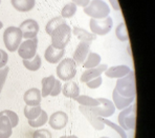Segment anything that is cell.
Listing matches in <instances>:
<instances>
[{
  "label": "cell",
  "instance_id": "obj_1",
  "mask_svg": "<svg viewBox=\"0 0 155 138\" xmlns=\"http://www.w3.org/2000/svg\"><path fill=\"white\" fill-rule=\"evenodd\" d=\"M114 90L117 92L118 95L126 98H135L136 87H135V73L130 70V72L126 76L118 78L116 81Z\"/></svg>",
  "mask_w": 155,
  "mask_h": 138
},
{
  "label": "cell",
  "instance_id": "obj_2",
  "mask_svg": "<svg viewBox=\"0 0 155 138\" xmlns=\"http://www.w3.org/2000/svg\"><path fill=\"white\" fill-rule=\"evenodd\" d=\"M51 37V45L54 49L64 50L71 38V27L67 23L59 25L49 35Z\"/></svg>",
  "mask_w": 155,
  "mask_h": 138
},
{
  "label": "cell",
  "instance_id": "obj_3",
  "mask_svg": "<svg viewBox=\"0 0 155 138\" xmlns=\"http://www.w3.org/2000/svg\"><path fill=\"white\" fill-rule=\"evenodd\" d=\"M84 13L94 19H102L109 16L110 8L103 0H90L88 5L84 8Z\"/></svg>",
  "mask_w": 155,
  "mask_h": 138
},
{
  "label": "cell",
  "instance_id": "obj_4",
  "mask_svg": "<svg viewBox=\"0 0 155 138\" xmlns=\"http://www.w3.org/2000/svg\"><path fill=\"white\" fill-rule=\"evenodd\" d=\"M3 42L8 52H15L22 42V33L19 27H8L3 33Z\"/></svg>",
  "mask_w": 155,
  "mask_h": 138
},
{
  "label": "cell",
  "instance_id": "obj_5",
  "mask_svg": "<svg viewBox=\"0 0 155 138\" xmlns=\"http://www.w3.org/2000/svg\"><path fill=\"white\" fill-rule=\"evenodd\" d=\"M118 125L120 128L125 131L135 129L136 125V104L132 103L126 109L122 110L120 115H118Z\"/></svg>",
  "mask_w": 155,
  "mask_h": 138
},
{
  "label": "cell",
  "instance_id": "obj_6",
  "mask_svg": "<svg viewBox=\"0 0 155 138\" xmlns=\"http://www.w3.org/2000/svg\"><path fill=\"white\" fill-rule=\"evenodd\" d=\"M77 74V64L72 58H64L57 66V76L63 81H69Z\"/></svg>",
  "mask_w": 155,
  "mask_h": 138
},
{
  "label": "cell",
  "instance_id": "obj_7",
  "mask_svg": "<svg viewBox=\"0 0 155 138\" xmlns=\"http://www.w3.org/2000/svg\"><path fill=\"white\" fill-rule=\"evenodd\" d=\"M113 27V20L111 17L102 18V19H94L91 18L89 21V27L94 35L104 36L111 31Z\"/></svg>",
  "mask_w": 155,
  "mask_h": 138
},
{
  "label": "cell",
  "instance_id": "obj_8",
  "mask_svg": "<svg viewBox=\"0 0 155 138\" xmlns=\"http://www.w3.org/2000/svg\"><path fill=\"white\" fill-rule=\"evenodd\" d=\"M37 48H38V38H31L25 39L23 42L20 43L18 48V55L21 57L23 60H28V59L34 58L37 54Z\"/></svg>",
  "mask_w": 155,
  "mask_h": 138
},
{
  "label": "cell",
  "instance_id": "obj_9",
  "mask_svg": "<svg viewBox=\"0 0 155 138\" xmlns=\"http://www.w3.org/2000/svg\"><path fill=\"white\" fill-rule=\"evenodd\" d=\"M97 100H99L100 104L97 107L90 108L97 116L103 117V118H108V117L112 116L114 114L115 107L112 101L106 99V98H97Z\"/></svg>",
  "mask_w": 155,
  "mask_h": 138
},
{
  "label": "cell",
  "instance_id": "obj_10",
  "mask_svg": "<svg viewBox=\"0 0 155 138\" xmlns=\"http://www.w3.org/2000/svg\"><path fill=\"white\" fill-rule=\"evenodd\" d=\"M20 31L22 33V38L31 39L37 37L39 33V24L34 19H26L20 24Z\"/></svg>",
  "mask_w": 155,
  "mask_h": 138
},
{
  "label": "cell",
  "instance_id": "obj_11",
  "mask_svg": "<svg viewBox=\"0 0 155 138\" xmlns=\"http://www.w3.org/2000/svg\"><path fill=\"white\" fill-rule=\"evenodd\" d=\"M90 44L91 43L89 42H82L80 41V43L78 44L76 51L74 53V61L76 62L77 65H80L82 66V64L84 63L85 59L87 58L88 54L90 52Z\"/></svg>",
  "mask_w": 155,
  "mask_h": 138
},
{
  "label": "cell",
  "instance_id": "obj_12",
  "mask_svg": "<svg viewBox=\"0 0 155 138\" xmlns=\"http://www.w3.org/2000/svg\"><path fill=\"white\" fill-rule=\"evenodd\" d=\"M79 110L84 116L87 118V120L89 121V123L95 130L97 131H102L105 129V125L99 119V116H97L94 113L92 112V110L89 107H84V105H79Z\"/></svg>",
  "mask_w": 155,
  "mask_h": 138
},
{
  "label": "cell",
  "instance_id": "obj_13",
  "mask_svg": "<svg viewBox=\"0 0 155 138\" xmlns=\"http://www.w3.org/2000/svg\"><path fill=\"white\" fill-rule=\"evenodd\" d=\"M68 122V115L63 111H58L51 114L48 118V123L54 130H62Z\"/></svg>",
  "mask_w": 155,
  "mask_h": 138
},
{
  "label": "cell",
  "instance_id": "obj_14",
  "mask_svg": "<svg viewBox=\"0 0 155 138\" xmlns=\"http://www.w3.org/2000/svg\"><path fill=\"white\" fill-rule=\"evenodd\" d=\"M41 99H42L41 91L37 88L28 89L25 93H24V96H23L24 102L26 103V105H29V107L40 105Z\"/></svg>",
  "mask_w": 155,
  "mask_h": 138
},
{
  "label": "cell",
  "instance_id": "obj_15",
  "mask_svg": "<svg viewBox=\"0 0 155 138\" xmlns=\"http://www.w3.org/2000/svg\"><path fill=\"white\" fill-rule=\"evenodd\" d=\"M65 53H66L65 49L64 50L54 49V48L51 44L49 47H47L46 51H45L44 57H45V59H46L47 62H49L51 64H56V63H59L61 60H62Z\"/></svg>",
  "mask_w": 155,
  "mask_h": 138
},
{
  "label": "cell",
  "instance_id": "obj_16",
  "mask_svg": "<svg viewBox=\"0 0 155 138\" xmlns=\"http://www.w3.org/2000/svg\"><path fill=\"white\" fill-rule=\"evenodd\" d=\"M108 69L107 64H99L97 66L92 69H86L85 71L83 72V74L81 76V82H87L89 80H92L94 78L101 76L102 73H104L105 71Z\"/></svg>",
  "mask_w": 155,
  "mask_h": 138
},
{
  "label": "cell",
  "instance_id": "obj_17",
  "mask_svg": "<svg viewBox=\"0 0 155 138\" xmlns=\"http://www.w3.org/2000/svg\"><path fill=\"white\" fill-rule=\"evenodd\" d=\"M63 95L67 98L70 99H76L78 96L80 95V89L78 86L77 82L69 80V81H66L64 83V86H62V91Z\"/></svg>",
  "mask_w": 155,
  "mask_h": 138
},
{
  "label": "cell",
  "instance_id": "obj_18",
  "mask_svg": "<svg viewBox=\"0 0 155 138\" xmlns=\"http://www.w3.org/2000/svg\"><path fill=\"white\" fill-rule=\"evenodd\" d=\"M131 69L128 65H115L107 69L105 71V74L108 78H122L126 76L130 72Z\"/></svg>",
  "mask_w": 155,
  "mask_h": 138
},
{
  "label": "cell",
  "instance_id": "obj_19",
  "mask_svg": "<svg viewBox=\"0 0 155 138\" xmlns=\"http://www.w3.org/2000/svg\"><path fill=\"white\" fill-rule=\"evenodd\" d=\"M112 99H113L112 102H113V104H114L115 109L122 111V110L126 109L127 107H129L130 104H132L135 98H133V97H131V98L123 97V96L118 95L117 92H116L115 90H113V92H112Z\"/></svg>",
  "mask_w": 155,
  "mask_h": 138
},
{
  "label": "cell",
  "instance_id": "obj_20",
  "mask_svg": "<svg viewBox=\"0 0 155 138\" xmlns=\"http://www.w3.org/2000/svg\"><path fill=\"white\" fill-rule=\"evenodd\" d=\"M72 33L76 37L79 39L82 42H89L91 43L93 40L97 39V35H94L93 33H89L88 31H86L83 27H74L72 30Z\"/></svg>",
  "mask_w": 155,
  "mask_h": 138
},
{
  "label": "cell",
  "instance_id": "obj_21",
  "mask_svg": "<svg viewBox=\"0 0 155 138\" xmlns=\"http://www.w3.org/2000/svg\"><path fill=\"white\" fill-rule=\"evenodd\" d=\"M11 3L16 11L25 13L33 10L36 1L35 0H11Z\"/></svg>",
  "mask_w": 155,
  "mask_h": 138
},
{
  "label": "cell",
  "instance_id": "obj_22",
  "mask_svg": "<svg viewBox=\"0 0 155 138\" xmlns=\"http://www.w3.org/2000/svg\"><path fill=\"white\" fill-rule=\"evenodd\" d=\"M13 134V126L8 117L0 115V138H10Z\"/></svg>",
  "mask_w": 155,
  "mask_h": 138
},
{
  "label": "cell",
  "instance_id": "obj_23",
  "mask_svg": "<svg viewBox=\"0 0 155 138\" xmlns=\"http://www.w3.org/2000/svg\"><path fill=\"white\" fill-rule=\"evenodd\" d=\"M54 84H56V77L54 75H51L48 77H44L42 79V91H41V95L42 97H47L51 96V93L54 89Z\"/></svg>",
  "mask_w": 155,
  "mask_h": 138
},
{
  "label": "cell",
  "instance_id": "obj_24",
  "mask_svg": "<svg viewBox=\"0 0 155 138\" xmlns=\"http://www.w3.org/2000/svg\"><path fill=\"white\" fill-rule=\"evenodd\" d=\"M99 64H101V56L97 53H93V52H89L88 54L87 58L85 59L84 63L82 64L84 69H92L97 66Z\"/></svg>",
  "mask_w": 155,
  "mask_h": 138
},
{
  "label": "cell",
  "instance_id": "obj_25",
  "mask_svg": "<svg viewBox=\"0 0 155 138\" xmlns=\"http://www.w3.org/2000/svg\"><path fill=\"white\" fill-rule=\"evenodd\" d=\"M23 65L25 66L28 71H31V72H35V71H38L39 69L42 65V61H41V57L39 56L38 54H36L34 56V58L28 59V60H23Z\"/></svg>",
  "mask_w": 155,
  "mask_h": 138
},
{
  "label": "cell",
  "instance_id": "obj_26",
  "mask_svg": "<svg viewBox=\"0 0 155 138\" xmlns=\"http://www.w3.org/2000/svg\"><path fill=\"white\" fill-rule=\"evenodd\" d=\"M41 111H42L41 105H36V107L25 105V108H24V116L27 118V120H34V119L38 118L40 116Z\"/></svg>",
  "mask_w": 155,
  "mask_h": 138
},
{
  "label": "cell",
  "instance_id": "obj_27",
  "mask_svg": "<svg viewBox=\"0 0 155 138\" xmlns=\"http://www.w3.org/2000/svg\"><path fill=\"white\" fill-rule=\"evenodd\" d=\"M74 100H76L80 105H84V107L93 108V107H97V105L100 104L97 99L89 97V96H85V95H79Z\"/></svg>",
  "mask_w": 155,
  "mask_h": 138
},
{
  "label": "cell",
  "instance_id": "obj_28",
  "mask_svg": "<svg viewBox=\"0 0 155 138\" xmlns=\"http://www.w3.org/2000/svg\"><path fill=\"white\" fill-rule=\"evenodd\" d=\"M28 121V125L31 126V128H40V126H43L44 125H46L47 121H48V116H47V113L44 111V110H42L41 111V114L40 116L38 117V118L34 119V120H27Z\"/></svg>",
  "mask_w": 155,
  "mask_h": 138
},
{
  "label": "cell",
  "instance_id": "obj_29",
  "mask_svg": "<svg viewBox=\"0 0 155 138\" xmlns=\"http://www.w3.org/2000/svg\"><path fill=\"white\" fill-rule=\"evenodd\" d=\"M64 23H66L64 18H62L61 16H57V17L52 18V19H51L48 22H47L46 27H45V31H46V33L48 34V35H51V32L54 31V29H57L59 25L64 24Z\"/></svg>",
  "mask_w": 155,
  "mask_h": 138
},
{
  "label": "cell",
  "instance_id": "obj_30",
  "mask_svg": "<svg viewBox=\"0 0 155 138\" xmlns=\"http://www.w3.org/2000/svg\"><path fill=\"white\" fill-rule=\"evenodd\" d=\"M77 13V5L74 2H69L66 5H64V8L61 11V17L67 19V18H71L74 14Z\"/></svg>",
  "mask_w": 155,
  "mask_h": 138
},
{
  "label": "cell",
  "instance_id": "obj_31",
  "mask_svg": "<svg viewBox=\"0 0 155 138\" xmlns=\"http://www.w3.org/2000/svg\"><path fill=\"white\" fill-rule=\"evenodd\" d=\"M115 35L118 40H120V41H128L129 40L128 31H127V27H126L125 22H122V23H120L117 25V27L115 29Z\"/></svg>",
  "mask_w": 155,
  "mask_h": 138
},
{
  "label": "cell",
  "instance_id": "obj_32",
  "mask_svg": "<svg viewBox=\"0 0 155 138\" xmlns=\"http://www.w3.org/2000/svg\"><path fill=\"white\" fill-rule=\"evenodd\" d=\"M99 119L104 123L105 126H110L112 130H114L115 132L117 133L118 135H120V138H128V136H127V134H126V132H125V130H123V129L120 128V126H117V125H115V123L111 122L110 120H107L106 118H103V117H99Z\"/></svg>",
  "mask_w": 155,
  "mask_h": 138
},
{
  "label": "cell",
  "instance_id": "obj_33",
  "mask_svg": "<svg viewBox=\"0 0 155 138\" xmlns=\"http://www.w3.org/2000/svg\"><path fill=\"white\" fill-rule=\"evenodd\" d=\"M0 115H4L5 117H8V120H10L11 123H12L13 129L18 126V122H19V117H18V115L16 114L14 111H11V110H3V111L0 112Z\"/></svg>",
  "mask_w": 155,
  "mask_h": 138
},
{
  "label": "cell",
  "instance_id": "obj_34",
  "mask_svg": "<svg viewBox=\"0 0 155 138\" xmlns=\"http://www.w3.org/2000/svg\"><path fill=\"white\" fill-rule=\"evenodd\" d=\"M8 72H10V68L8 65L0 69V97H1V92L2 89H3L4 83H5L6 78H8Z\"/></svg>",
  "mask_w": 155,
  "mask_h": 138
},
{
  "label": "cell",
  "instance_id": "obj_35",
  "mask_svg": "<svg viewBox=\"0 0 155 138\" xmlns=\"http://www.w3.org/2000/svg\"><path fill=\"white\" fill-rule=\"evenodd\" d=\"M33 138H52V135L47 129H39L34 132Z\"/></svg>",
  "mask_w": 155,
  "mask_h": 138
},
{
  "label": "cell",
  "instance_id": "obj_36",
  "mask_svg": "<svg viewBox=\"0 0 155 138\" xmlns=\"http://www.w3.org/2000/svg\"><path fill=\"white\" fill-rule=\"evenodd\" d=\"M102 82H103V79H102L101 76H99V77H97V78H94V79L89 80V81L86 82V86H87L89 89H97L101 87Z\"/></svg>",
  "mask_w": 155,
  "mask_h": 138
},
{
  "label": "cell",
  "instance_id": "obj_37",
  "mask_svg": "<svg viewBox=\"0 0 155 138\" xmlns=\"http://www.w3.org/2000/svg\"><path fill=\"white\" fill-rule=\"evenodd\" d=\"M61 91H62V83H61V80L56 79V84H54V89H52L51 96H52V97H56V96H58L59 94L61 93Z\"/></svg>",
  "mask_w": 155,
  "mask_h": 138
},
{
  "label": "cell",
  "instance_id": "obj_38",
  "mask_svg": "<svg viewBox=\"0 0 155 138\" xmlns=\"http://www.w3.org/2000/svg\"><path fill=\"white\" fill-rule=\"evenodd\" d=\"M71 2H74L77 6L85 8V6L88 5V3L90 2V0H71Z\"/></svg>",
  "mask_w": 155,
  "mask_h": 138
},
{
  "label": "cell",
  "instance_id": "obj_39",
  "mask_svg": "<svg viewBox=\"0 0 155 138\" xmlns=\"http://www.w3.org/2000/svg\"><path fill=\"white\" fill-rule=\"evenodd\" d=\"M109 2H110L111 6H112L115 11H120V3H118L117 0H109Z\"/></svg>",
  "mask_w": 155,
  "mask_h": 138
},
{
  "label": "cell",
  "instance_id": "obj_40",
  "mask_svg": "<svg viewBox=\"0 0 155 138\" xmlns=\"http://www.w3.org/2000/svg\"><path fill=\"white\" fill-rule=\"evenodd\" d=\"M60 138H79V137H77L76 135H69V136H62Z\"/></svg>",
  "mask_w": 155,
  "mask_h": 138
},
{
  "label": "cell",
  "instance_id": "obj_41",
  "mask_svg": "<svg viewBox=\"0 0 155 138\" xmlns=\"http://www.w3.org/2000/svg\"><path fill=\"white\" fill-rule=\"evenodd\" d=\"M1 57H2V56H1V52H0V69H1V68H4V66H5L3 63L1 62Z\"/></svg>",
  "mask_w": 155,
  "mask_h": 138
},
{
  "label": "cell",
  "instance_id": "obj_42",
  "mask_svg": "<svg viewBox=\"0 0 155 138\" xmlns=\"http://www.w3.org/2000/svg\"><path fill=\"white\" fill-rule=\"evenodd\" d=\"M2 27H3V24H2V22H1V21H0V30H1V29H2Z\"/></svg>",
  "mask_w": 155,
  "mask_h": 138
},
{
  "label": "cell",
  "instance_id": "obj_43",
  "mask_svg": "<svg viewBox=\"0 0 155 138\" xmlns=\"http://www.w3.org/2000/svg\"><path fill=\"white\" fill-rule=\"evenodd\" d=\"M100 138H109V137H106V136H103V137H100Z\"/></svg>",
  "mask_w": 155,
  "mask_h": 138
},
{
  "label": "cell",
  "instance_id": "obj_44",
  "mask_svg": "<svg viewBox=\"0 0 155 138\" xmlns=\"http://www.w3.org/2000/svg\"><path fill=\"white\" fill-rule=\"evenodd\" d=\"M0 3H1V0H0Z\"/></svg>",
  "mask_w": 155,
  "mask_h": 138
}]
</instances>
